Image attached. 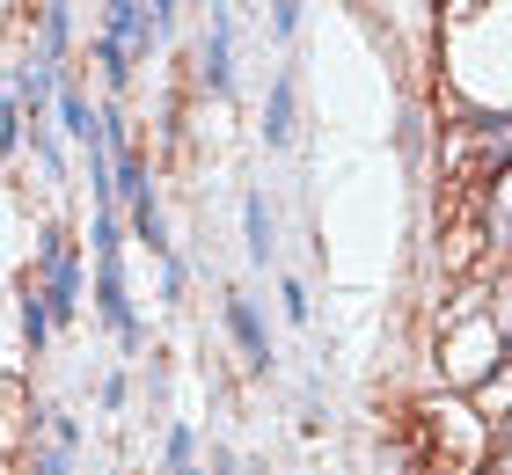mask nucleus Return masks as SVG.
Masks as SVG:
<instances>
[{"label": "nucleus", "instance_id": "nucleus-2", "mask_svg": "<svg viewBox=\"0 0 512 475\" xmlns=\"http://www.w3.org/2000/svg\"><path fill=\"white\" fill-rule=\"evenodd\" d=\"M44 307H52V322L81 307V271H74V249H66V234H44Z\"/></svg>", "mask_w": 512, "mask_h": 475}, {"label": "nucleus", "instance_id": "nucleus-4", "mask_svg": "<svg viewBox=\"0 0 512 475\" xmlns=\"http://www.w3.org/2000/svg\"><path fill=\"white\" fill-rule=\"evenodd\" d=\"M227 329H235V337H242V351H249V366H271L264 322H256V307H249V300H227Z\"/></svg>", "mask_w": 512, "mask_h": 475}, {"label": "nucleus", "instance_id": "nucleus-5", "mask_svg": "<svg viewBox=\"0 0 512 475\" xmlns=\"http://www.w3.org/2000/svg\"><path fill=\"white\" fill-rule=\"evenodd\" d=\"M264 139H271V147H286V139H293V74H278V81H271V103H264Z\"/></svg>", "mask_w": 512, "mask_h": 475}, {"label": "nucleus", "instance_id": "nucleus-9", "mask_svg": "<svg viewBox=\"0 0 512 475\" xmlns=\"http://www.w3.org/2000/svg\"><path fill=\"white\" fill-rule=\"evenodd\" d=\"M22 329H30V344H44V329H52V307H44V293H30V307H22Z\"/></svg>", "mask_w": 512, "mask_h": 475}, {"label": "nucleus", "instance_id": "nucleus-12", "mask_svg": "<svg viewBox=\"0 0 512 475\" xmlns=\"http://www.w3.org/2000/svg\"><path fill=\"white\" fill-rule=\"evenodd\" d=\"M169 475H198V468H191V461H183V468H169Z\"/></svg>", "mask_w": 512, "mask_h": 475}, {"label": "nucleus", "instance_id": "nucleus-7", "mask_svg": "<svg viewBox=\"0 0 512 475\" xmlns=\"http://www.w3.org/2000/svg\"><path fill=\"white\" fill-rule=\"evenodd\" d=\"M52 103H59V125H66V132H74V139H96V117H88V103H81V95H74V88H59V95H52Z\"/></svg>", "mask_w": 512, "mask_h": 475}, {"label": "nucleus", "instance_id": "nucleus-1", "mask_svg": "<svg viewBox=\"0 0 512 475\" xmlns=\"http://www.w3.org/2000/svg\"><path fill=\"white\" fill-rule=\"evenodd\" d=\"M432 359H439V380H447V388H483V380L498 373V359H505V329L491 322V300L469 293L461 307H447Z\"/></svg>", "mask_w": 512, "mask_h": 475}, {"label": "nucleus", "instance_id": "nucleus-13", "mask_svg": "<svg viewBox=\"0 0 512 475\" xmlns=\"http://www.w3.org/2000/svg\"><path fill=\"white\" fill-rule=\"evenodd\" d=\"M505 454H512V417H505Z\"/></svg>", "mask_w": 512, "mask_h": 475}, {"label": "nucleus", "instance_id": "nucleus-8", "mask_svg": "<svg viewBox=\"0 0 512 475\" xmlns=\"http://www.w3.org/2000/svg\"><path fill=\"white\" fill-rule=\"evenodd\" d=\"M249 256L271 264V212H264V198H249Z\"/></svg>", "mask_w": 512, "mask_h": 475}, {"label": "nucleus", "instance_id": "nucleus-3", "mask_svg": "<svg viewBox=\"0 0 512 475\" xmlns=\"http://www.w3.org/2000/svg\"><path fill=\"white\" fill-rule=\"evenodd\" d=\"M235 81V44H227V8H213V30H205V88L227 95Z\"/></svg>", "mask_w": 512, "mask_h": 475}, {"label": "nucleus", "instance_id": "nucleus-6", "mask_svg": "<svg viewBox=\"0 0 512 475\" xmlns=\"http://www.w3.org/2000/svg\"><path fill=\"white\" fill-rule=\"evenodd\" d=\"M483 220H491V242H498V249H512V169L498 176V190H491V212H483Z\"/></svg>", "mask_w": 512, "mask_h": 475}, {"label": "nucleus", "instance_id": "nucleus-10", "mask_svg": "<svg viewBox=\"0 0 512 475\" xmlns=\"http://www.w3.org/2000/svg\"><path fill=\"white\" fill-rule=\"evenodd\" d=\"M271 22H278V37H293V22H300V0H278V8H271Z\"/></svg>", "mask_w": 512, "mask_h": 475}, {"label": "nucleus", "instance_id": "nucleus-11", "mask_svg": "<svg viewBox=\"0 0 512 475\" xmlns=\"http://www.w3.org/2000/svg\"><path fill=\"white\" fill-rule=\"evenodd\" d=\"M169 8H176V0H154V22H161V15H169Z\"/></svg>", "mask_w": 512, "mask_h": 475}]
</instances>
